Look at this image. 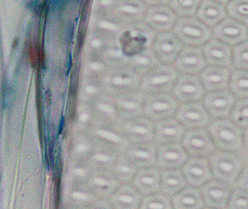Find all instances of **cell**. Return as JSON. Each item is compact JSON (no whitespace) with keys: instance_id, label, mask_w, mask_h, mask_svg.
Wrapping results in <instances>:
<instances>
[{"instance_id":"cell-52","label":"cell","mask_w":248,"mask_h":209,"mask_svg":"<svg viewBox=\"0 0 248 209\" xmlns=\"http://www.w3.org/2000/svg\"><path fill=\"white\" fill-rule=\"evenodd\" d=\"M245 146L248 150V128L245 131L244 137H243Z\"/></svg>"},{"instance_id":"cell-40","label":"cell","mask_w":248,"mask_h":209,"mask_svg":"<svg viewBox=\"0 0 248 209\" xmlns=\"http://www.w3.org/2000/svg\"><path fill=\"white\" fill-rule=\"evenodd\" d=\"M120 154L122 153L115 151L112 149L95 145V148L89 161L93 169H105L110 170L112 164Z\"/></svg>"},{"instance_id":"cell-12","label":"cell","mask_w":248,"mask_h":209,"mask_svg":"<svg viewBox=\"0 0 248 209\" xmlns=\"http://www.w3.org/2000/svg\"><path fill=\"white\" fill-rule=\"evenodd\" d=\"M86 183L98 199L110 198L121 184L109 169H93Z\"/></svg>"},{"instance_id":"cell-13","label":"cell","mask_w":248,"mask_h":209,"mask_svg":"<svg viewBox=\"0 0 248 209\" xmlns=\"http://www.w3.org/2000/svg\"><path fill=\"white\" fill-rule=\"evenodd\" d=\"M122 127L130 144L154 142L155 123L145 115L124 121Z\"/></svg>"},{"instance_id":"cell-38","label":"cell","mask_w":248,"mask_h":209,"mask_svg":"<svg viewBox=\"0 0 248 209\" xmlns=\"http://www.w3.org/2000/svg\"><path fill=\"white\" fill-rule=\"evenodd\" d=\"M172 204L175 209H202L204 206L201 191L192 186L173 195Z\"/></svg>"},{"instance_id":"cell-8","label":"cell","mask_w":248,"mask_h":209,"mask_svg":"<svg viewBox=\"0 0 248 209\" xmlns=\"http://www.w3.org/2000/svg\"><path fill=\"white\" fill-rule=\"evenodd\" d=\"M169 1H146L147 9L144 15V23L154 32L163 33L173 29L177 16L169 6Z\"/></svg>"},{"instance_id":"cell-46","label":"cell","mask_w":248,"mask_h":209,"mask_svg":"<svg viewBox=\"0 0 248 209\" xmlns=\"http://www.w3.org/2000/svg\"><path fill=\"white\" fill-rule=\"evenodd\" d=\"M230 118L238 127L248 128V99L239 100L232 111Z\"/></svg>"},{"instance_id":"cell-18","label":"cell","mask_w":248,"mask_h":209,"mask_svg":"<svg viewBox=\"0 0 248 209\" xmlns=\"http://www.w3.org/2000/svg\"><path fill=\"white\" fill-rule=\"evenodd\" d=\"M173 63L176 71L187 75L198 74L205 66V59L202 49L188 45L182 48Z\"/></svg>"},{"instance_id":"cell-48","label":"cell","mask_w":248,"mask_h":209,"mask_svg":"<svg viewBox=\"0 0 248 209\" xmlns=\"http://www.w3.org/2000/svg\"><path fill=\"white\" fill-rule=\"evenodd\" d=\"M228 209H248V192L237 188L231 193Z\"/></svg>"},{"instance_id":"cell-15","label":"cell","mask_w":248,"mask_h":209,"mask_svg":"<svg viewBox=\"0 0 248 209\" xmlns=\"http://www.w3.org/2000/svg\"><path fill=\"white\" fill-rule=\"evenodd\" d=\"M175 114L176 119L189 130L202 128L210 121L209 114L205 107L198 102L182 103Z\"/></svg>"},{"instance_id":"cell-39","label":"cell","mask_w":248,"mask_h":209,"mask_svg":"<svg viewBox=\"0 0 248 209\" xmlns=\"http://www.w3.org/2000/svg\"><path fill=\"white\" fill-rule=\"evenodd\" d=\"M138 168L124 155H119L110 168L111 173L122 183H129L137 174Z\"/></svg>"},{"instance_id":"cell-20","label":"cell","mask_w":248,"mask_h":209,"mask_svg":"<svg viewBox=\"0 0 248 209\" xmlns=\"http://www.w3.org/2000/svg\"><path fill=\"white\" fill-rule=\"evenodd\" d=\"M204 204L209 208L224 209L231 195L230 185L219 180H210L201 188Z\"/></svg>"},{"instance_id":"cell-14","label":"cell","mask_w":248,"mask_h":209,"mask_svg":"<svg viewBox=\"0 0 248 209\" xmlns=\"http://www.w3.org/2000/svg\"><path fill=\"white\" fill-rule=\"evenodd\" d=\"M172 96L182 103L198 102L203 97L205 90L201 80L194 75L178 77L171 90Z\"/></svg>"},{"instance_id":"cell-31","label":"cell","mask_w":248,"mask_h":209,"mask_svg":"<svg viewBox=\"0 0 248 209\" xmlns=\"http://www.w3.org/2000/svg\"><path fill=\"white\" fill-rule=\"evenodd\" d=\"M160 64L152 48H145L126 56L125 65L142 77Z\"/></svg>"},{"instance_id":"cell-43","label":"cell","mask_w":248,"mask_h":209,"mask_svg":"<svg viewBox=\"0 0 248 209\" xmlns=\"http://www.w3.org/2000/svg\"><path fill=\"white\" fill-rule=\"evenodd\" d=\"M93 169V166L89 160L71 159L68 172V180L86 182Z\"/></svg>"},{"instance_id":"cell-49","label":"cell","mask_w":248,"mask_h":209,"mask_svg":"<svg viewBox=\"0 0 248 209\" xmlns=\"http://www.w3.org/2000/svg\"><path fill=\"white\" fill-rule=\"evenodd\" d=\"M234 66L248 70V40L241 42L234 49Z\"/></svg>"},{"instance_id":"cell-16","label":"cell","mask_w":248,"mask_h":209,"mask_svg":"<svg viewBox=\"0 0 248 209\" xmlns=\"http://www.w3.org/2000/svg\"><path fill=\"white\" fill-rule=\"evenodd\" d=\"M145 96L146 95L138 89L114 97L118 115L122 123L144 115Z\"/></svg>"},{"instance_id":"cell-17","label":"cell","mask_w":248,"mask_h":209,"mask_svg":"<svg viewBox=\"0 0 248 209\" xmlns=\"http://www.w3.org/2000/svg\"><path fill=\"white\" fill-rule=\"evenodd\" d=\"M182 43L172 32L159 33L152 45V49L161 64L173 63L182 50Z\"/></svg>"},{"instance_id":"cell-21","label":"cell","mask_w":248,"mask_h":209,"mask_svg":"<svg viewBox=\"0 0 248 209\" xmlns=\"http://www.w3.org/2000/svg\"><path fill=\"white\" fill-rule=\"evenodd\" d=\"M182 172L186 183L194 188L202 186L213 177L209 163L204 158L192 157L186 161Z\"/></svg>"},{"instance_id":"cell-35","label":"cell","mask_w":248,"mask_h":209,"mask_svg":"<svg viewBox=\"0 0 248 209\" xmlns=\"http://www.w3.org/2000/svg\"><path fill=\"white\" fill-rule=\"evenodd\" d=\"M106 93L101 79L92 76H83L78 88L79 102L92 103Z\"/></svg>"},{"instance_id":"cell-37","label":"cell","mask_w":248,"mask_h":209,"mask_svg":"<svg viewBox=\"0 0 248 209\" xmlns=\"http://www.w3.org/2000/svg\"><path fill=\"white\" fill-rule=\"evenodd\" d=\"M186 181L182 171L169 169L160 172V190L167 196L176 195L185 188Z\"/></svg>"},{"instance_id":"cell-26","label":"cell","mask_w":248,"mask_h":209,"mask_svg":"<svg viewBox=\"0 0 248 209\" xmlns=\"http://www.w3.org/2000/svg\"><path fill=\"white\" fill-rule=\"evenodd\" d=\"M118 39V36L111 33L90 28L84 45L85 55L101 56Z\"/></svg>"},{"instance_id":"cell-10","label":"cell","mask_w":248,"mask_h":209,"mask_svg":"<svg viewBox=\"0 0 248 209\" xmlns=\"http://www.w3.org/2000/svg\"><path fill=\"white\" fill-rule=\"evenodd\" d=\"M146 1L140 0H119L112 1L109 11L113 17L127 26L142 21L147 11Z\"/></svg>"},{"instance_id":"cell-33","label":"cell","mask_w":248,"mask_h":209,"mask_svg":"<svg viewBox=\"0 0 248 209\" xmlns=\"http://www.w3.org/2000/svg\"><path fill=\"white\" fill-rule=\"evenodd\" d=\"M95 148V143L88 131L75 129L71 141V159L90 160Z\"/></svg>"},{"instance_id":"cell-1","label":"cell","mask_w":248,"mask_h":209,"mask_svg":"<svg viewBox=\"0 0 248 209\" xmlns=\"http://www.w3.org/2000/svg\"><path fill=\"white\" fill-rule=\"evenodd\" d=\"M88 131L95 145L112 149L119 153H124L130 145L120 122L97 120Z\"/></svg>"},{"instance_id":"cell-2","label":"cell","mask_w":248,"mask_h":209,"mask_svg":"<svg viewBox=\"0 0 248 209\" xmlns=\"http://www.w3.org/2000/svg\"><path fill=\"white\" fill-rule=\"evenodd\" d=\"M141 77L125 64L111 67L102 77L107 94L116 97L140 89Z\"/></svg>"},{"instance_id":"cell-41","label":"cell","mask_w":248,"mask_h":209,"mask_svg":"<svg viewBox=\"0 0 248 209\" xmlns=\"http://www.w3.org/2000/svg\"><path fill=\"white\" fill-rule=\"evenodd\" d=\"M96 118L90 103L79 102L76 113L75 129L88 131Z\"/></svg>"},{"instance_id":"cell-54","label":"cell","mask_w":248,"mask_h":209,"mask_svg":"<svg viewBox=\"0 0 248 209\" xmlns=\"http://www.w3.org/2000/svg\"><path fill=\"white\" fill-rule=\"evenodd\" d=\"M213 209V208H206V209Z\"/></svg>"},{"instance_id":"cell-25","label":"cell","mask_w":248,"mask_h":209,"mask_svg":"<svg viewBox=\"0 0 248 209\" xmlns=\"http://www.w3.org/2000/svg\"><path fill=\"white\" fill-rule=\"evenodd\" d=\"M185 134V127L172 117L155 123L154 143L157 145L180 143Z\"/></svg>"},{"instance_id":"cell-30","label":"cell","mask_w":248,"mask_h":209,"mask_svg":"<svg viewBox=\"0 0 248 209\" xmlns=\"http://www.w3.org/2000/svg\"><path fill=\"white\" fill-rule=\"evenodd\" d=\"M65 192L68 207L74 208L83 209L97 199L84 182L68 180Z\"/></svg>"},{"instance_id":"cell-29","label":"cell","mask_w":248,"mask_h":209,"mask_svg":"<svg viewBox=\"0 0 248 209\" xmlns=\"http://www.w3.org/2000/svg\"><path fill=\"white\" fill-rule=\"evenodd\" d=\"M108 201L113 209H139L141 196L133 185L122 183Z\"/></svg>"},{"instance_id":"cell-36","label":"cell","mask_w":248,"mask_h":209,"mask_svg":"<svg viewBox=\"0 0 248 209\" xmlns=\"http://www.w3.org/2000/svg\"><path fill=\"white\" fill-rule=\"evenodd\" d=\"M95 115L96 120L99 121H116L122 123L118 115L115 97L106 94L90 103Z\"/></svg>"},{"instance_id":"cell-27","label":"cell","mask_w":248,"mask_h":209,"mask_svg":"<svg viewBox=\"0 0 248 209\" xmlns=\"http://www.w3.org/2000/svg\"><path fill=\"white\" fill-rule=\"evenodd\" d=\"M133 186L141 195L157 193L160 190V172L155 166L139 169L132 180Z\"/></svg>"},{"instance_id":"cell-9","label":"cell","mask_w":248,"mask_h":209,"mask_svg":"<svg viewBox=\"0 0 248 209\" xmlns=\"http://www.w3.org/2000/svg\"><path fill=\"white\" fill-rule=\"evenodd\" d=\"M178 101L171 94L147 95L144 104V115L155 123L170 118L177 111Z\"/></svg>"},{"instance_id":"cell-45","label":"cell","mask_w":248,"mask_h":209,"mask_svg":"<svg viewBox=\"0 0 248 209\" xmlns=\"http://www.w3.org/2000/svg\"><path fill=\"white\" fill-rule=\"evenodd\" d=\"M139 209H172V204L167 195L154 193L146 195Z\"/></svg>"},{"instance_id":"cell-19","label":"cell","mask_w":248,"mask_h":209,"mask_svg":"<svg viewBox=\"0 0 248 209\" xmlns=\"http://www.w3.org/2000/svg\"><path fill=\"white\" fill-rule=\"evenodd\" d=\"M188 155L180 143L157 145L156 165L163 170L177 169L187 161Z\"/></svg>"},{"instance_id":"cell-6","label":"cell","mask_w":248,"mask_h":209,"mask_svg":"<svg viewBox=\"0 0 248 209\" xmlns=\"http://www.w3.org/2000/svg\"><path fill=\"white\" fill-rule=\"evenodd\" d=\"M173 29L176 37L188 46L204 45L211 37V29L199 19L192 16L177 19Z\"/></svg>"},{"instance_id":"cell-24","label":"cell","mask_w":248,"mask_h":209,"mask_svg":"<svg viewBox=\"0 0 248 209\" xmlns=\"http://www.w3.org/2000/svg\"><path fill=\"white\" fill-rule=\"evenodd\" d=\"M157 147L154 142L131 143L124 153L139 169H143L156 164Z\"/></svg>"},{"instance_id":"cell-32","label":"cell","mask_w":248,"mask_h":209,"mask_svg":"<svg viewBox=\"0 0 248 209\" xmlns=\"http://www.w3.org/2000/svg\"><path fill=\"white\" fill-rule=\"evenodd\" d=\"M230 77V71L228 68L212 65L202 70L201 81L207 90L219 91L227 87Z\"/></svg>"},{"instance_id":"cell-4","label":"cell","mask_w":248,"mask_h":209,"mask_svg":"<svg viewBox=\"0 0 248 209\" xmlns=\"http://www.w3.org/2000/svg\"><path fill=\"white\" fill-rule=\"evenodd\" d=\"M209 134L214 143L224 151H237L243 146V131L230 120L217 119L211 123Z\"/></svg>"},{"instance_id":"cell-44","label":"cell","mask_w":248,"mask_h":209,"mask_svg":"<svg viewBox=\"0 0 248 209\" xmlns=\"http://www.w3.org/2000/svg\"><path fill=\"white\" fill-rule=\"evenodd\" d=\"M201 3L200 0H171L169 1V6L176 16H180L181 17L193 16Z\"/></svg>"},{"instance_id":"cell-22","label":"cell","mask_w":248,"mask_h":209,"mask_svg":"<svg viewBox=\"0 0 248 209\" xmlns=\"http://www.w3.org/2000/svg\"><path fill=\"white\" fill-rule=\"evenodd\" d=\"M234 103L235 97L227 90L211 92L204 98L207 112L214 118H224L230 115Z\"/></svg>"},{"instance_id":"cell-47","label":"cell","mask_w":248,"mask_h":209,"mask_svg":"<svg viewBox=\"0 0 248 209\" xmlns=\"http://www.w3.org/2000/svg\"><path fill=\"white\" fill-rule=\"evenodd\" d=\"M229 14L233 19L248 25V0H234L227 5Z\"/></svg>"},{"instance_id":"cell-3","label":"cell","mask_w":248,"mask_h":209,"mask_svg":"<svg viewBox=\"0 0 248 209\" xmlns=\"http://www.w3.org/2000/svg\"><path fill=\"white\" fill-rule=\"evenodd\" d=\"M177 78L174 66L160 63L141 77L140 90L146 96L167 93L172 90Z\"/></svg>"},{"instance_id":"cell-28","label":"cell","mask_w":248,"mask_h":209,"mask_svg":"<svg viewBox=\"0 0 248 209\" xmlns=\"http://www.w3.org/2000/svg\"><path fill=\"white\" fill-rule=\"evenodd\" d=\"M203 55L207 63L214 66H228L232 62L231 48L217 39H211L205 44Z\"/></svg>"},{"instance_id":"cell-53","label":"cell","mask_w":248,"mask_h":209,"mask_svg":"<svg viewBox=\"0 0 248 209\" xmlns=\"http://www.w3.org/2000/svg\"><path fill=\"white\" fill-rule=\"evenodd\" d=\"M68 207V209H77V208H74V207Z\"/></svg>"},{"instance_id":"cell-34","label":"cell","mask_w":248,"mask_h":209,"mask_svg":"<svg viewBox=\"0 0 248 209\" xmlns=\"http://www.w3.org/2000/svg\"><path fill=\"white\" fill-rule=\"evenodd\" d=\"M227 16L225 7L220 1L205 0L201 1L197 16L207 26H217Z\"/></svg>"},{"instance_id":"cell-51","label":"cell","mask_w":248,"mask_h":209,"mask_svg":"<svg viewBox=\"0 0 248 209\" xmlns=\"http://www.w3.org/2000/svg\"><path fill=\"white\" fill-rule=\"evenodd\" d=\"M237 185L240 189L248 192V165L243 169L237 181Z\"/></svg>"},{"instance_id":"cell-5","label":"cell","mask_w":248,"mask_h":209,"mask_svg":"<svg viewBox=\"0 0 248 209\" xmlns=\"http://www.w3.org/2000/svg\"><path fill=\"white\" fill-rule=\"evenodd\" d=\"M156 34L144 22L127 25L119 36V41L126 55L145 48H152Z\"/></svg>"},{"instance_id":"cell-50","label":"cell","mask_w":248,"mask_h":209,"mask_svg":"<svg viewBox=\"0 0 248 209\" xmlns=\"http://www.w3.org/2000/svg\"><path fill=\"white\" fill-rule=\"evenodd\" d=\"M83 209H113L108 199H95Z\"/></svg>"},{"instance_id":"cell-42","label":"cell","mask_w":248,"mask_h":209,"mask_svg":"<svg viewBox=\"0 0 248 209\" xmlns=\"http://www.w3.org/2000/svg\"><path fill=\"white\" fill-rule=\"evenodd\" d=\"M230 89L237 97H248V71L236 70L233 71L230 80Z\"/></svg>"},{"instance_id":"cell-7","label":"cell","mask_w":248,"mask_h":209,"mask_svg":"<svg viewBox=\"0 0 248 209\" xmlns=\"http://www.w3.org/2000/svg\"><path fill=\"white\" fill-rule=\"evenodd\" d=\"M211 172L218 180L228 185L235 183L242 172L241 161L231 152H217L210 157Z\"/></svg>"},{"instance_id":"cell-23","label":"cell","mask_w":248,"mask_h":209,"mask_svg":"<svg viewBox=\"0 0 248 209\" xmlns=\"http://www.w3.org/2000/svg\"><path fill=\"white\" fill-rule=\"evenodd\" d=\"M214 34L221 42L230 45H239L247 39L248 29L232 17H226L214 29Z\"/></svg>"},{"instance_id":"cell-11","label":"cell","mask_w":248,"mask_h":209,"mask_svg":"<svg viewBox=\"0 0 248 209\" xmlns=\"http://www.w3.org/2000/svg\"><path fill=\"white\" fill-rule=\"evenodd\" d=\"M182 146L187 154L192 157L203 158L215 151V145L211 135L204 129H195L185 132Z\"/></svg>"}]
</instances>
